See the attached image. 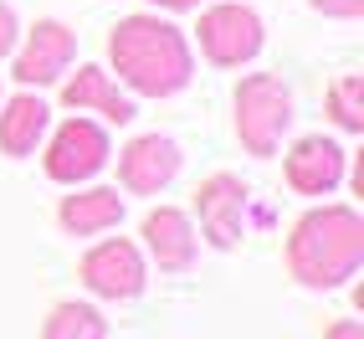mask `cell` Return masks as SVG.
<instances>
[{"label": "cell", "mask_w": 364, "mask_h": 339, "mask_svg": "<svg viewBox=\"0 0 364 339\" xmlns=\"http://www.w3.org/2000/svg\"><path fill=\"white\" fill-rule=\"evenodd\" d=\"M287 118H293V98H287L282 78H272V72L241 78V88H236V134L257 160H267L277 150Z\"/></svg>", "instance_id": "obj_3"}, {"label": "cell", "mask_w": 364, "mask_h": 339, "mask_svg": "<svg viewBox=\"0 0 364 339\" xmlns=\"http://www.w3.org/2000/svg\"><path fill=\"white\" fill-rule=\"evenodd\" d=\"M175 170H180V150H175V139H164V134L134 139L124 150V160H118V175H124V185L139 190V196L164 190L169 180H175Z\"/></svg>", "instance_id": "obj_8"}, {"label": "cell", "mask_w": 364, "mask_h": 339, "mask_svg": "<svg viewBox=\"0 0 364 339\" xmlns=\"http://www.w3.org/2000/svg\"><path fill=\"white\" fill-rule=\"evenodd\" d=\"M103 165H108V134L98 124H87V118H67L52 134V144H46V175L62 180V185L98 175Z\"/></svg>", "instance_id": "obj_5"}, {"label": "cell", "mask_w": 364, "mask_h": 339, "mask_svg": "<svg viewBox=\"0 0 364 339\" xmlns=\"http://www.w3.org/2000/svg\"><path fill=\"white\" fill-rule=\"evenodd\" d=\"M144 241H149V252L164 273H185L196 262V226L175 206H159V211L144 216Z\"/></svg>", "instance_id": "obj_11"}, {"label": "cell", "mask_w": 364, "mask_h": 339, "mask_svg": "<svg viewBox=\"0 0 364 339\" xmlns=\"http://www.w3.org/2000/svg\"><path fill=\"white\" fill-rule=\"evenodd\" d=\"M16 46V16H11V6H0V57H6Z\"/></svg>", "instance_id": "obj_18"}, {"label": "cell", "mask_w": 364, "mask_h": 339, "mask_svg": "<svg viewBox=\"0 0 364 339\" xmlns=\"http://www.w3.org/2000/svg\"><path fill=\"white\" fill-rule=\"evenodd\" d=\"M108 57L124 72V83L134 93H149V98H169L190 83V41L180 36V26H169L159 16H129L118 21L108 36Z\"/></svg>", "instance_id": "obj_1"}, {"label": "cell", "mask_w": 364, "mask_h": 339, "mask_svg": "<svg viewBox=\"0 0 364 339\" xmlns=\"http://www.w3.org/2000/svg\"><path fill=\"white\" fill-rule=\"evenodd\" d=\"M62 103L72 113H103L108 124H129V118H134V103L108 83L103 67H77V78L62 88Z\"/></svg>", "instance_id": "obj_12"}, {"label": "cell", "mask_w": 364, "mask_h": 339, "mask_svg": "<svg viewBox=\"0 0 364 339\" xmlns=\"http://www.w3.org/2000/svg\"><path fill=\"white\" fill-rule=\"evenodd\" d=\"M46 118H52V108H46L41 98H31V93L11 98L6 113H0V150L6 155H31L36 139L46 134Z\"/></svg>", "instance_id": "obj_13"}, {"label": "cell", "mask_w": 364, "mask_h": 339, "mask_svg": "<svg viewBox=\"0 0 364 339\" xmlns=\"http://www.w3.org/2000/svg\"><path fill=\"white\" fill-rule=\"evenodd\" d=\"M313 11H323V16H338V21H354L364 16V0H308Z\"/></svg>", "instance_id": "obj_17"}, {"label": "cell", "mask_w": 364, "mask_h": 339, "mask_svg": "<svg viewBox=\"0 0 364 339\" xmlns=\"http://www.w3.org/2000/svg\"><path fill=\"white\" fill-rule=\"evenodd\" d=\"M72 62V31L62 26V21H36L26 46H21V57H16V78L21 83H57L62 78V67Z\"/></svg>", "instance_id": "obj_10"}, {"label": "cell", "mask_w": 364, "mask_h": 339, "mask_svg": "<svg viewBox=\"0 0 364 339\" xmlns=\"http://www.w3.org/2000/svg\"><path fill=\"white\" fill-rule=\"evenodd\" d=\"M287 180H293V190H303V196H328V190L344 180V150L323 134L298 139L293 155H287Z\"/></svg>", "instance_id": "obj_9"}, {"label": "cell", "mask_w": 364, "mask_h": 339, "mask_svg": "<svg viewBox=\"0 0 364 339\" xmlns=\"http://www.w3.org/2000/svg\"><path fill=\"white\" fill-rule=\"evenodd\" d=\"M328 339H364V324H354V319H338V324L328 329Z\"/></svg>", "instance_id": "obj_19"}, {"label": "cell", "mask_w": 364, "mask_h": 339, "mask_svg": "<svg viewBox=\"0 0 364 339\" xmlns=\"http://www.w3.org/2000/svg\"><path fill=\"white\" fill-rule=\"evenodd\" d=\"M328 113H333V124L349 129V134L364 129V78L359 72H349V78H338L328 88Z\"/></svg>", "instance_id": "obj_16"}, {"label": "cell", "mask_w": 364, "mask_h": 339, "mask_svg": "<svg viewBox=\"0 0 364 339\" xmlns=\"http://www.w3.org/2000/svg\"><path fill=\"white\" fill-rule=\"evenodd\" d=\"M196 206H200V226L215 247H236L241 241V211H247V185L236 175H210L196 190Z\"/></svg>", "instance_id": "obj_7"}, {"label": "cell", "mask_w": 364, "mask_h": 339, "mask_svg": "<svg viewBox=\"0 0 364 339\" xmlns=\"http://www.w3.org/2000/svg\"><path fill=\"white\" fill-rule=\"evenodd\" d=\"M364 262V221L349 206H318L293 226L287 268L303 288H338Z\"/></svg>", "instance_id": "obj_2"}, {"label": "cell", "mask_w": 364, "mask_h": 339, "mask_svg": "<svg viewBox=\"0 0 364 339\" xmlns=\"http://www.w3.org/2000/svg\"><path fill=\"white\" fill-rule=\"evenodd\" d=\"M200 52L215 67H241L262 52V16L247 6H210L200 16Z\"/></svg>", "instance_id": "obj_4"}, {"label": "cell", "mask_w": 364, "mask_h": 339, "mask_svg": "<svg viewBox=\"0 0 364 339\" xmlns=\"http://www.w3.org/2000/svg\"><path fill=\"white\" fill-rule=\"evenodd\" d=\"M154 6H169V11H196L200 0H154Z\"/></svg>", "instance_id": "obj_20"}, {"label": "cell", "mask_w": 364, "mask_h": 339, "mask_svg": "<svg viewBox=\"0 0 364 339\" xmlns=\"http://www.w3.org/2000/svg\"><path fill=\"white\" fill-rule=\"evenodd\" d=\"M124 221V201H118V190H77V196L62 201V226L77 231V236H92V231H108Z\"/></svg>", "instance_id": "obj_14"}, {"label": "cell", "mask_w": 364, "mask_h": 339, "mask_svg": "<svg viewBox=\"0 0 364 339\" xmlns=\"http://www.w3.org/2000/svg\"><path fill=\"white\" fill-rule=\"evenodd\" d=\"M82 283L98 298H134L144 288V257L134 241H103L82 257Z\"/></svg>", "instance_id": "obj_6"}, {"label": "cell", "mask_w": 364, "mask_h": 339, "mask_svg": "<svg viewBox=\"0 0 364 339\" xmlns=\"http://www.w3.org/2000/svg\"><path fill=\"white\" fill-rule=\"evenodd\" d=\"M41 339H108V324H103V313L87 308V303H57Z\"/></svg>", "instance_id": "obj_15"}]
</instances>
